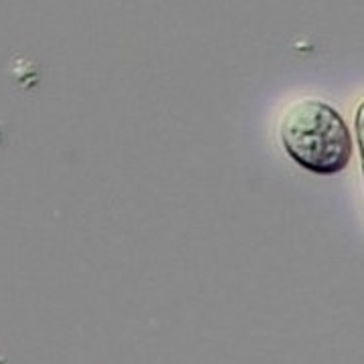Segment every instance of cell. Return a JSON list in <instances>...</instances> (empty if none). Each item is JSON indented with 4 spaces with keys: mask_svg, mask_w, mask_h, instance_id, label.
Wrapping results in <instances>:
<instances>
[{
    "mask_svg": "<svg viewBox=\"0 0 364 364\" xmlns=\"http://www.w3.org/2000/svg\"><path fill=\"white\" fill-rule=\"evenodd\" d=\"M279 138L289 158L314 174H336L350 162V130L344 117L320 100L289 105L279 126Z\"/></svg>",
    "mask_w": 364,
    "mask_h": 364,
    "instance_id": "cell-1",
    "label": "cell"
},
{
    "mask_svg": "<svg viewBox=\"0 0 364 364\" xmlns=\"http://www.w3.org/2000/svg\"><path fill=\"white\" fill-rule=\"evenodd\" d=\"M356 138H358V148H360V158H363V172H364V102L356 112Z\"/></svg>",
    "mask_w": 364,
    "mask_h": 364,
    "instance_id": "cell-2",
    "label": "cell"
}]
</instances>
